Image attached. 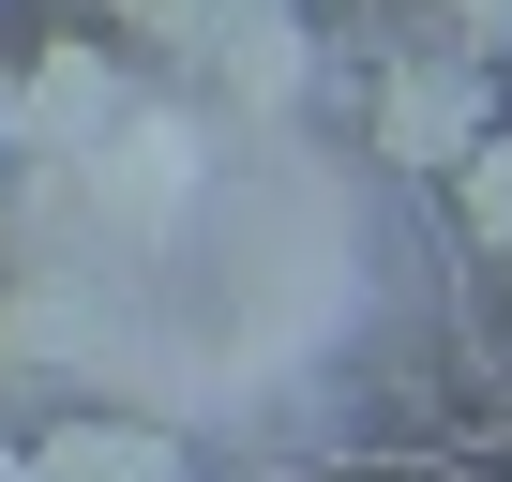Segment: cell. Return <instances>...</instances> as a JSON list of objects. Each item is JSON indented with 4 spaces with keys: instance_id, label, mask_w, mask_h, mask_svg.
<instances>
[{
    "instance_id": "cell-1",
    "label": "cell",
    "mask_w": 512,
    "mask_h": 482,
    "mask_svg": "<svg viewBox=\"0 0 512 482\" xmlns=\"http://www.w3.org/2000/svg\"><path fill=\"white\" fill-rule=\"evenodd\" d=\"M482 121H497V106H482V61H467V46H422V61L377 76V151H392V166H452Z\"/></svg>"
},
{
    "instance_id": "cell-2",
    "label": "cell",
    "mask_w": 512,
    "mask_h": 482,
    "mask_svg": "<svg viewBox=\"0 0 512 482\" xmlns=\"http://www.w3.org/2000/svg\"><path fill=\"white\" fill-rule=\"evenodd\" d=\"M76 166H91V196H106L121 226H166V211L196 196V121H181V106H121Z\"/></svg>"
},
{
    "instance_id": "cell-3",
    "label": "cell",
    "mask_w": 512,
    "mask_h": 482,
    "mask_svg": "<svg viewBox=\"0 0 512 482\" xmlns=\"http://www.w3.org/2000/svg\"><path fill=\"white\" fill-rule=\"evenodd\" d=\"M106 121H121V61L106 46H46L16 76V151H91Z\"/></svg>"
},
{
    "instance_id": "cell-4",
    "label": "cell",
    "mask_w": 512,
    "mask_h": 482,
    "mask_svg": "<svg viewBox=\"0 0 512 482\" xmlns=\"http://www.w3.org/2000/svg\"><path fill=\"white\" fill-rule=\"evenodd\" d=\"M31 482H181V437H166V422H121V407H91V422L31 437Z\"/></svg>"
},
{
    "instance_id": "cell-5",
    "label": "cell",
    "mask_w": 512,
    "mask_h": 482,
    "mask_svg": "<svg viewBox=\"0 0 512 482\" xmlns=\"http://www.w3.org/2000/svg\"><path fill=\"white\" fill-rule=\"evenodd\" d=\"M211 76H226L241 106H287V91L317 76V31H302V0H256V16H226V31H211Z\"/></svg>"
},
{
    "instance_id": "cell-6",
    "label": "cell",
    "mask_w": 512,
    "mask_h": 482,
    "mask_svg": "<svg viewBox=\"0 0 512 482\" xmlns=\"http://www.w3.org/2000/svg\"><path fill=\"white\" fill-rule=\"evenodd\" d=\"M452 196H467V241H482V257L512 272V136H497V121L452 151Z\"/></svg>"
},
{
    "instance_id": "cell-7",
    "label": "cell",
    "mask_w": 512,
    "mask_h": 482,
    "mask_svg": "<svg viewBox=\"0 0 512 482\" xmlns=\"http://www.w3.org/2000/svg\"><path fill=\"white\" fill-rule=\"evenodd\" d=\"M226 16H256V0H136V31H151V46H196V61H211Z\"/></svg>"
},
{
    "instance_id": "cell-8",
    "label": "cell",
    "mask_w": 512,
    "mask_h": 482,
    "mask_svg": "<svg viewBox=\"0 0 512 482\" xmlns=\"http://www.w3.org/2000/svg\"><path fill=\"white\" fill-rule=\"evenodd\" d=\"M512 31V0H452V46H497Z\"/></svg>"
},
{
    "instance_id": "cell-9",
    "label": "cell",
    "mask_w": 512,
    "mask_h": 482,
    "mask_svg": "<svg viewBox=\"0 0 512 482\" xmlns=\"http://www.w3.org/2000/svg\"><path fill=\"white\" fill-rule=\"evenodd\" d=\"M0 166H16V91H0Z\"/></svg>"
},
{
    "instance_id": "cell-10",
    "label": "cell",
    "mask_w": 512,
    "mask_h": 482,
    "mask_svg": "<svg viewBox=\"0 0 512 482\" xmlns=\"http://www.w3.org/2000/svg\"><path fill=\"white\" fill-rule=\"evenodd\" d=\"M0 482H31V452H16V437H0Z\"/></svg>"
}]
</instances>
